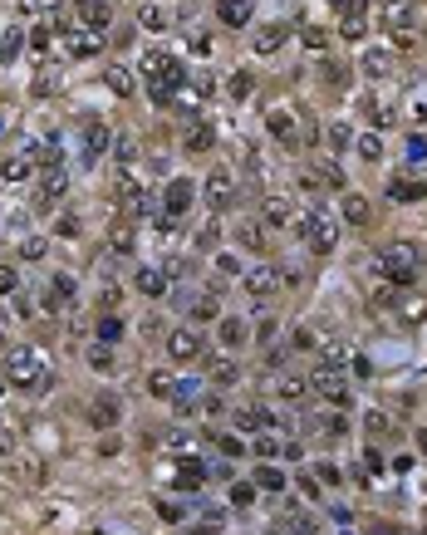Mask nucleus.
Wrapping results in <instances>:
<instances>
[{
	"instance_id": "obj_25",
	"label": "nucleus",
	"mask_w": 427,
	"mask_h": 535,
	"mask_svg": "<svg viewBox=\"0 0 427 535\" xmlns=\"http://www.w3.org/2000/svg\"><path fill=\"white\" fill-rule=\"evenodd\" d=\"M388 197H393V202H418V197H427V182L398 177V182H388Z\"/></svg>"
},
{
	"instance_id": "obj_1",
	"label": "nucleus",
	"mask_w": 427,
	"mask_h": 535,
	"mask_svg": "<svg viewBox=\"0 0 427 535\" xmlns=\"http://www.w3.org/2000/svg\"><path fill=\"white\" fill-rule=\"evenodd\" d=\"M143 79H148V93H153V103H172L177 89L187 84V64L168 54V49H148L143 54Z\"/></svg>"
},
{
	"instance_id": "obj_19",
	"label": "nucleus",
	"mask_w": 427,
	"mask_h": 535,
	"mask_svg": "<svg viewBox=\"0 0 427 535\" xmlns=\"http://www.w3.org/2000/svg\"><path fill=\"white\" fill-rule=\"evenodd\" d=\"M182 305L197 314V319H216L221 314V300H216L212 290H192V295H182Z\"/></svg>"
},
{
	"instance_id": "obj_36",
	"label": "nucleus",
	"mask_w": 427,
	"mask_h": 535,
	"mask_svg": "<svg viewBox=\"0 0 427 535\" xmlns=\"http://www.w3.org/2000/svg\"><path fill=\"white\" fill-rule=\"evenodd\" d=\"M88 368L93 373H113V344H93L88 349Z\"/></svg>"
},
{
	"instance_id": "obj_31",
	"label": "nucleus",
	"mask_w": 427,
	"mask_h": 535,
	"mask_svg": "<svg viewBox=\"0 0 427 535\" xmlns=\"http://www.w3.org/2000/svg\"><path fill=\"white\" fill-rule=\"evenodd\" d=\"M138 25L158 35V30H168V10H163V5H143V10H138Z\"/></svg>"
},
{
	"instance_id": "obj_40",
	"label": "nucleus",
	"mask_w": 427,
	"mask_h": 535,
	"mask_svg": "<svg viewBox=\"0 0 427 535\" xmlns=\"http://www.w3.org/2000/svg\"><path fill=\"white\" fill-rule=\"evenodd\" d=\"M359 157H364V162H379V157H384V142H379L374 133H364L359 137Z\"/></svg>"
},
{
	"instance_id": "obj_22",
	"label": "nucleus",
	"mask_w": 427,
	"mask_h": 535,
	"mask_svg": "<svg viewBox=\"0 0 427 535\" xmlns=\"http://www.w3.org/2000/svg\"><path fill=\"white\" fill-rule=\"evenodd\" d=\"M88 417H93V427H113V422H118V398H113V393L93 398V407H88Z\"/></svg>"
},
{
	"instance_id": "obj_37",
	"label": "nucleus",
	"mask_w": 427,
	"mask_h": 535,
	"mask_svg": "<svg viewBox=\"0 0 427 535\" xmlns=\"http://www.w3.org/2000/svg\"><path fill=\"white\" fill-rule=\"evenodd\" d=\"M118 339H123V319L118 314H103L98 319V344H118Z\"/></svg>"
},
{
	"instance_id": "obj_27",
	"label": "nucleus",
	"mask_w": 427,
	"mask_h": 535,
	"mask_svg": "<svg viewBox=\"0 0 427 535\" xmlns=\"http://www.w3.org/2000/svg\"><path fill=\"white\" fill-rule=\"evenodd\" d=\"M280 45H285V25H265L256 35V54H275Z\"/></svg>"
},
{
	"instance_id": "obj_35",
	"label": "nucleus",
	"mask_w": 427,
	"mask_h": 535,
	"mask_svg": "<svg viewBox=\"0 0 427 535\" xmlns=\"http://www.w3.org/2000/svg\"><path fill=\"white\" fill-rule=\"evenodd\" d=\"M20 45H25V30H5V35H0V64H15Z\"/></svg>"
},
{
	"instance_id": "obj_57",
	"label": "nucleus",
	"mask_w": 427,
	"mask_h": 535,
	"mask_svg": "<svg viewBox=\"0 0 427 535\" xmlns=\"http://www.w3.org/2000/svg\"><path fill=\"white\" fill-rule=\"evenodd\" d=\"M299 487H304V496L314 501V496H319V477H309V472H304V477H299Z\"/></svg>"
},
{
	"instance_id": "obj_6",
	"label": "nucleus",
	"mask_w": 427,
	"mask_h": 535,
	"mask_svg": "<svg viewBox=\"0 0 427 535\" xmlns=\"http://www.w3.org/2000/svg\"><path fill=\"white\" fill-rule=\"evenodd\" d=\"M118 202H123L128 217H153V192H148V182L133 172V162L118 172Z\"/></svg>"
},
{
	"instance_id": "obj_46",
	"label": "nucleus",
	"mask_w": 427,
	"mask_h": 535,
	"mask_svg": "<svg viewBox=\"0 0 427 535\" xmlns=\"http://www.w3.org/2000/svg\"><path fill=\"white\" fill-rule=\"evenodd\" d=\"M280 398H285V402H299V398H304V383H299V378H285V383H280Z\"/></svg>"
},
{
	"instance_id": "obj_8",
	"label": "nucleus",
	"mask_w": 427,
	"mask_h": 535,
	"mask_svg": "<svg viewBox=\"0 0 427 535\" xmlns=\"http://www.w3.org/2000/svg\"><path fill=\"white\" fill-rule=\"evenodd\" d=\"M54 25H59V45L69 49L74 59H88V54L103 49V35H98V30H74V25H64V20H54Z\"/></svg>"
},
{
	"instance_id": "obj_2",
	"label": "nucleus",
	"mask_w": 427,
	"mask_h": 535,
	"mask_svg": "<svg viewBox=\"0 0 427 535\" xmlns=\"http://www.w3.org/2000/svg\"><path fill=\"white\" fill-rule=\"evenodd\" d=\"M5 378L20 383V388H35V393H49V388H54V373H49L44 358L35 354V349H25V344L5 354Z\"/></svg>"
},
{
	"instance_id": "obj_34",
	"label": "nucleus",
	"mask_w": 427,
	"mask_h": 535,
	"mask_svg": "<svg viewBox=\"0 0 427 535\" xmlns=\"http://www.w3.org/2000/svg\"><path fill=\"white\" fill-rule=\"evenodd\" d=\"M236 378H241V368H236L231 358H216V363H212V383H216V388H231Z\"/></svg>"
},
{
	"instance_id": "obj_10",
	"label": "nucleus",
	"mask_w": 427,
	"mask_h": 535,
	"mask_svg": "<svg viewBox=\"0 0 427 535\" xmlns=\"http://www.w3.org/2000/svg\"><path fill=\"white\" fill-rule=\"evenodd\" d=\"M192 202H197V187H192L187 177H172L168 192H163V217H172V222H177V217H187V212H192Z\"/></svg>"
},
{
	"instance_id": "obj_39",
	"label": "nucleus",
	"mask_w": 427,
	"mask_h": 535,
	"mask_svg": "<svg viewBox=\"0 0 427 535\" xmlns=\"http://www.w3.org/2000/svg\"><path fill=\"white\" fill-rule=\"evenodd\" d=\"M207 147H212V128H207V123L187 128V152H207Z\"/></svg>"
},
{
	"instance_id": "obj_5",
	"label": "nucleus",
	"mask_w": 427,
	"mask_h": 535,
	"mask_svg": "<svg viewBox=\"0 0 427 535\" xmlns=\"http://www.w3.org/2000/svg\"><path fill=\"white\" fill-rule=\"evenodd\" d=\"M384 25H388V35H393V45L408 49L413 40H418V5H413V0H393V5H384Z\"/></svg>"
},
{
	"instance_id": "obj_20",
	"label": "nucleus",
	"mask_w": 427,
	"mask_h": 535,
	"mask_svg": "<svg viewBox=\"0 0 427 535\" xmlns=\"http://www.w3.org/2000/svg\"><path fill=\"white\" fill-rule=\"evenodd\" d=\"M35 172V157L30 152H10L5 162H0V182H25Z\"/></svg>"
},
{
	"instance_id": "obj_13",
	"label": "nucleus",
	"mask_w": 427,
	"mask_h": 535,
	"mask_svg": "<svg viewBox=\"0 0 427 535\" xmlns=\"http://www.w3.org/2000/svg\"><path fill=\"white\" fill-rule=\"evenodd\" d=\"M265 128H270V137H275V142H285V147H295V142H299L295 113H290V108H270V113H265Z\"/></svg>"
},
{
	"instance_id": "obj_14",
	"label": "nucleus",
	"mask_w": 427,
	"mask_h": 535,
	"mask_svg": "<svg viewBox=\"0 0 427 535\" xmlns=\"http://www.w3.org/2000/svg\"><path fill=\"white\" fill-rule=\"evenodd\" d=\"M241 285H246V295H256V300H265L275 285H280V275L270 266H251V270H241Z\"/></svg>"
},
{
	"instance_id": "obj_55",
	"label": "nucleus",
	"mask_w": 427,
	"mask_h": 535,
	"mask_svg": "<svg viewBox=\"0 0 427 535\" xmlns=\"http://www.w3.org/2000/svg\"><path fill=\"white\" fill-rule=\"evenodd\" d=\"M329 142H334V147H349V128L334 123V128H329Z\"/></svg>"
},
{
	"instance_id": "obj_11",
	"label": "nucleus",
	"mask_w": 427,
	"mask_h": 535,
	"mask_svg": "<svg viewBox=\"0 0 427 535\" xmlns=\"http://www.w3.org/2000/svg\"><path fill=\"white\" fill-rule=\"evenodd\" d=\"M314 388H319V398H329L334 407H349V402H354L349 378H344L339 368H314Z\"/></svg>"
},
{
	"instance_id": "obj_21",
	"label": "nucleus",
	"mask_w": 427,
	"mask_h": 535,
	"mask_svg": "<svg viewBox=\"0 0 427 535\" xmlns=\"http://www.w3.org/2000/svg\"><path fill=\"white\" fill-rule=\"evenodd\" d=\"M172 407H177V412H192V407H197V402H202V383H197V378H182V383H177V388H172Z\"/></svg>"
},
{
	"instance_id": "obj_23",
	"label": "nucleus",
	"mask_w": 427,
	"mask_h": 535,
	"mask_svg": "<svg viewBox=\"0 0 427 535\" xmlns=\"http://www.w3.org/2000/svg\"><path fill=\"white\" fill-rule=\"evenodd\" d=\"M246 339H251V324H246V319H236V314L221 319V344H226V349H241Z\"/></svg>"
},
{
	"instance_id": "obj_50",
	"label": "nucleus",
	"mask_w": 427,
	"mask_h": 535,
	"mask_svg": "<svg viewBox=\"0 0 427 535\" xmlns=\"http://www.w3.org/2000/svg\"><path fill=\"white\" fill-rule=\"evenodd\" d=\"M299 40H304V49H314V54H324V30H304Z\"/></svg>"
},
{
	"instance_id": "obj_4",
	"label": "nucleus",
	"mask_w": 427,
	"mask_h": 535,
	"mask_svg": "<svg viewBox=\"0 0 427 535\" xmlns=\"http://www.w3.org/2000/svg\"><path fill=\"white\" fill-rule=\"evenodd\" d=\"M299 236H304V246H309L314 256H329V251L339 246V222L314 202V207L304 212V222H299Z\"/></svg>"
},
{
	"instance_id": "obj_16",
	"label": "nucleus",
	"mask_w": 427,
	"mask_h": 535,
	"mask_svg": "<svg viewBox=\"0 0 427 535\" xmlns=\"http://www.w3.org/2000/svg\"><path fill=\"white\" fill-rule=\"evenodd\" d=\"M207 202H212L216 212L236 202V182H231V172H226V167H216L212 177H207Z\"/></svg>"
},
{
	"instance_id": "obj_56",
	"label": "nucleus",
	"mask_w": 427,
	"mask_h": 535,
	"mask_svg": "<svg viewBox=\"0 0 427 535\" xmlns=\"http://www.w3.org/2000/svg\"><path fill=\"white\" fill-rule=\"evenodd\" d=\"M408 157H413V162H423V157H427V142H423V137H413V142H408Z\"/></svg>"
},
{
	"instance_id": "obj_38",
	"label": "nucleus",
	"mask_w": 427,
	"mask_h": 535,
	"mask_svg": "<svg viewBox=\"0 0 427 535\" xmlns=\"http://www.w3.org/2000/svg\"><path fill=\"white\" fill-rule=\"evenodd\" d=\"M108 89L118 93V98H128V93H133V74L123 69V64H113V69H108Z\"/></svg>"
},
{
	"instance_id": "obj_54",
	"label": "nucleus",
	"mask_w": 427,
	"mask_h": 535,
	"mask_svg": "<svg viewBox=\"0 0 427 535\" xmlns=\"http://www.w3.org/2000/svg\"><path fill=\"white\" fill-rule=\"evenodd\" d=\"M15 123H20V118H15V108H0V137L10 133V128H15Z\"/></svg>"
},
{
	"instance_id": "obj_52",
	"label": "nucleus",
	"mask_w": 427,
	"mask_h": 535,
	"mask_svg": "<svg viewBox=\"0 0 427 535\" xmlns=\"http://www.w3.org/2000/svg\"><path fill=\"white\" fill-rule=\"evenodd\" d=\"M54 236H64V241H74V236H79V222H74V217H59V226H54Z\"/></svg>"
},
{
	"instance_id": "obj_58",
	"label": "nucleus",
	"mask_w": 427,
	"mask_h": 535,
	"mask_svg": "<svg viewBox=\"0 0 427 535\" xmlns=\"http://www.w3.org/2000/svg\"><path fill=\"white\" fill-rule=\"evenodd\" d=\"M285 363V349H265V368H280Z\"/></svg>"
},
{
	"instance_id": "obj_41",
	"label": "nucleus",
	"mask_w": 427,
	"mask_h": 535,
	"mask_svg": "<svg viewBox=\"0 0 427 535\" xmlns=\"http://www.w3.org/2000/svg\"><path fill=\"white\" fill-rule=\"evenodd\" d=\"M403 319H408V324H423L427 319V300H403Z\"/></svg>"
},
{
	"instance_id": "obj_45",
	"label": "nucleus",
	"mask_w": 427,
	"mask_h": 535,
	"mask_svg": "<svg viewBox=\"0 0 427 535\" xmlns=\"http://www.w3.org/2000/svg\"><path fill=\"white\" fill-rule=\"evenodd\" d=\"M216 275H221V280L241 275V261H236V256H216Z\"/></svg>"
},
{
	"instance_id": "obj_32",
	"label": "nucleus",
	"mask_w": 427,
	"mask_h": 535,
	"mask_svg": "<svg viewBox=\"0 0 427 535\" xmlns=\"http://www.w3.org/2000/svg\"><path fill=\"white\" fill-rule=\"evenodd\" d=\"M221 20L226 25H246L251 20V0H221Z\"/></svg>"
},
{
	"instance_id": "obj_29",
	"label": "nucleus",
	"mask_w": 427,
	"mask_h": 535,
	"mask_svg": "<svg viewBox=\"0 0 427 535\" xmlns=\"http://www.w3.org/2000/svg\"><path fill=\"white\" fill-rule=\"evenodd\" d=\"M260 217L270 226H290V207H285L280 197H265V202H260Z\"/></svg>"
},
{
	"instance_id": "obj_12",
	"label": "nucleus",
	"mask_w": 427,
	"mask_h": 535,
	"mask_svg": "<svg viewBox=\"0 0 427 535\" xmlns=\"http://www.w3.org/2000/svg\"><path fill=\"white\" fill-rule=\"evenodd\" d=\"M74 15L84 20V30H98V35L113 25V5L108 0H74Z\"/></svg>"
},
{
	"instance_id": "obj_24",
	"label": "nucleus",
	"mask_w": 427,
	"mask_h": 535,
	"mask_svg": "<svg viewBox=\"0 0 427 535\" xmlns=\"http://www.w3.org/2000/svg\"><path fill=\"white\" fill-rule=\"evenodd\" d=\"M369 217H374V212H369V202H364L359 192H344V222H349V226H369Z\"/></svg>"
},
{
	"instance_id": "obj_3",
	"label": "nucleus",
	"mask_w": 427,
	"mask_h": 535,
	"mask_svg": "<svg viewBox=\"0 0 427 535\" xmlns=\"http://www.w3.org/2000/svg\"><path fill=\"white\" fill-rule=\"evenodd\" d=\"M379 266H384V280H393V285H413L418 270H423V251H418L413 241H388L384 256H379Z\"/></svg>"
},
{
	"instance_id": "obj_59",
	"label": "nucleus",
	"mask_w": 427,
	"mask_h": 535,
	"mask_svg": "<svg viewBox=\"0 0 427 535\" xmlns=\"http://www.w3.org/2000/svg\"><path fill=\"white\" fill-rule=\"evenodd\" d=\"M10 452H15V437H10V432L0 427V457H10Z\"/></svg>"
},
{
	"instance_id": "obj_33",
	"label": "nucleus",
	"mask_w": 427,
	"mask_h": 535,
	"mask_svg": "<svg viewBox=\"0 0 427 535\" xmlns=\"http://www.w3.org/2000/svg\"><path fill=\"white\" fill-rule=\"evenodd\" d=\"M59 89H64L59 69H54V64H44V69H40V79H35V93H40V98H49V93H59Z\"/></svg>"
},
{
	"instance_id": "obj_48",
	"label": "nucleus",
	"mask_w": 427,
	"mask_h": 535,
	"mask_svg": "<svg viewBox=\"0 0 427 535\" xmlns=\"http://www.w3.org/2000/svg\"><path fill=\"white\" fill-rule=\"evenodd\" d=\"M54 295H59V300H74V280H69V275H64V270H59V275H54Z\"/></svg>"
},
{
	"instance_id": "obj_53",
	"label": "nucleus",
	"mask_w": 427,
	"mask_h": 535,
	"mask_svg": "<svg viewBox=\"0 0 427 535\" xmlns=\"http://www.w3.org/2000/svg\"><path fill=\"white\" fill-rule=\"evenodd\" d=\"M319 482H324V487H339V467H334V462H319Z\"/></svg>"
},
{
	"instance_id": "obj_7",
	"label": "nucleus",
	"mask_w": 427,
	"mask_h": 535,
	"mask_svg": "<svg viewBox=\"0 0 427 535\" xmlns=\"http://www.w3.org/2000/svg\"><path fill=\"white\" fill-rule=\"evenodd\" d=\"M64 192H69V172L64 167H44L40 187H35V212H54L64 202Z\"/></svg>"
},
{
	"instance_id": "obj_26",
	"label": "nucleus",
	"mask_w": 427,
	"mask_h": 535,
	"mask_svg": "<svg viewBox=\"0 0 427 535\" xmlns=\"http://www.w3.org/2000/svg\"><path fill=\"white\" fill-rule=\"evenodd\" d=\"M138 290H143V295H163V290H168V270H138Z\"/></svg>"
},
{
	"instance_id": "obj_42",
	"label": "nucleus",
	"mask_w": 427,
	"mask_h": 535,
	"mask_svg": "<svg viewBox=\"0 0 427 535\" xmlns=\"http://www.w3.org/2000/svg\"><path fill=\"white\" fill-rule=\"evenodd\" d=\"M241 246H246V251H260V246H265V236H260V226H256V222L241 226Z\"/></svg>"
},
{
	"instance_id": "obj_30",
	"label": "nucleus",
	"mask_w": 427,
	"mask_h": 535,
	"mask_svg": "<svg viewBox=\"0 0 427 535\" xmlns=\"http://www.w3.org/2000/svg\"><path fill=\"white\" fill-rule=\"evenodd\" d=\"M172 388H177V378H172L168 368H153V373H148V393H153V398H172Z\"/></svg>"
},
{
	"instance_id": "obj_49",
	"label": "nucleus",
	"mask_w": 427,
	"mask_h": 535,
	"mask_svg": "<svg viewBox=\"0 0 427 535\" xmlns=\"http://www.w3.org/2000/svg\"><path fill=\"white\" fill-rule=\"evenodd\" d=\"M15 285H20V275L10 266H0V295H15Z\"/></svg>"
},
{
	"instance_id": "obj_17",
	"label": "nucleus",
	"mask_w": 427,
	"mask_h": 535,
	"mask_svg": "<svg viewBox=\"0 0 427 535\" xmlns=\"http://www.w3.org/2000/svg\"><path fill=\"white\" fill-rule=\"evenodd\" d=\"M168 354L177 358V363H192V358L202 354V339H197L192 329H172L168 334Z\"/></svg>"
},
{
	"instance_id": "obj_43",
	"label": "nucleus",
	"mask_w": 427,
	"mask_h": 535,
	"mask_svg": "<svg viewBox=\"0 0 427 535\" xmlns=\"http://www.w3.org/2000/svg\"><path fill=\"white\" fill-rule=\"evenodd\" d=\"M212 442L226 452V457H241V437H231V432H212Z\"/></svg>"
},
{
	"instance_id": "obj_28",
	"label": "nucleus",
	"mask_w": 427,
	"mask_h": 535,
	"mask_svg": "<svg viewBox=\"0 0 427 535\" xmlns=\"http://www.w3.org/2000/svg\"><path fill=\"white\" fill-rule=\"evenodd\" d=\"M359 69H364L369 79H384V69H388V49H364V59H359Z\"/></svg>"
},
{
	"instance_id": "obj_9",
	"label": "nucleus",
	"mask_w": 427,
	"mask_h": 535,
	"mask_svg": "<svg viewBox=\"0 0 427 535\" xmlns=\"http://www.w3.org/2000/svg\"><path fill=\"white\" fill-rule=\"evenodd\" d=\"M108 147H113V128H108L103 118H88V123H84V137H79V152H84V162H98Z\"/></svg>"
},
{
	"instance_id": "obj_44",
	"label": "nucleus",
	"mask_w": 427,
	"mask_h": 535,
	"mask_svg": "<svg viewBox=\"0 0 427 535\" xmlns=\"http://www.w3.org/2000/svg\"><path fill=\"white\" fill-rule=\"evenodd\" d=\"M256 482H260V487H270V491H280V487H285V477H280L275 467H260V472H256Z\"/></svg>"
},
{
	"instance_id": "obj_60",
	"label": "nucleus",
	"mask_w": 427,
	"mask_h": 535,
	"mask_svg": "<svg viewBox=\"0 0 427 535\" xmlns=\"http://www.w3.org/2000/svg\"><path fill=\"white\" fill-rule=\"evenodd\" d=\"M0 393H5V378H0Z\"/></svg>"
},
{
	"instance_id": "obj_15",
	"label": "nucleus",
	"mask_w": 427,
	"mask_h": 535,
	"mask_svg": "<svg viewBox=\"0 0 427 535\" xmlns=\"http://www.w3.org/2000/svg\"><path fill=\"white\" fill-rule=\"evenodd\" d=\"M339 15H344V20H339L344 40H364V30H369V10H364V0H349Z\"/></svg>"
},
{
	"instance_id": "obj_51",
	"label": "nucleus",
	"mask_w": 427,
	"mask_h": 535,
	"mask_svg": "<svg viewBox=\"0 0 427 535\" xmlns=\"http://www.w3.org/2000/svg\"><path fill=\"white\" fill-rule=\"evenodd\" d=\"M226 89H231V98H246V93H251V74H236Z\"/></svg>"
},
{
	"instance_id": "obj_47",
	"label": "nucleus",
	"mask_w": 427,
	"mask_h": 535,
	"mask_svg": "<svg viewBox=\"0 0 427 535\" xmlns=\"http://www.w3.org/2000/svg\"><path fill=\"white\" fill-rule=\"evenodd\" d=\"M158 516H163V521H168V526H177V521H182V516H187V511H182V506H177V501H163V506H158Z\"/></svg>"
},
{
	"instance_id": "obj_18",
	"label": "nucleus",
	"mask_w": 427,
	"mask_h": 535,
	"mask_svg": "<svg viewBox=\"0 0 427 535\" xmlns=\"http://www.w3.org/2000/svg\"><path fill=\"white\" fill-rule=\"evenodd\" d=\"M231 422H236L241 432H265V427H275V412H270V407H236Z\"/></svg>"
}]
</instances>
